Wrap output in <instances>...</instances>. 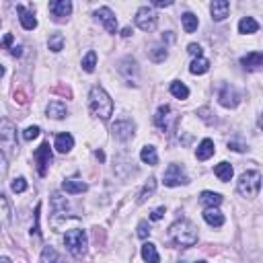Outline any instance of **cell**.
Returning <instances> with one entry per match:
<instances>
[{
	"instance_id": "cell-1",
	"label": "cell",
	"mask_w": 263,
	"mask_h": 263,
	"mask_svg": "<svg viewBox=\"0 0 263 263\" xmlns=\"http://www.w3.org/2000/svg\"><path fill=\"white\" fill-rule=\"evenodd\" d=\"M89 107L93 111V115L101 117V119H109L113 115V101L107 95V91L103 86H93L89 93Z\"/></svg>"
},
{
	"instance_id": "cell-2",
	"label": "cell",
	"mask_w": 263,
	"mask_h": 263,
	"mask_svg": "<svg viewBox=\"0 0 263 263\" xmlns=\"http://www.w3.org/2000/svg\"><path fill=\"white\" fill-rule=\"evenodd\" d=\"M169 237L173 239V243H177L181 247H193L197 243V228H195V224L191 220L181 218V220L171 224Z\"/></svg>"
},
{
	"instance_id": "cell-3",
	"label": "cell",
	"mask_w": 263,
	"mask_h": 263,
	"mask_svg": "<svg viewBox=\"0 0 263 263\" xmlns=\"http://www.w3.org/2000/svg\"><path fill=\"white\" fill-rule=\"evenodd\" d=\"M64 245L68 249L70 255L74 257H82L86 253V247H89V239H86V233L82 228H68L64 235Z\"/></svg>"
},
{
	"instance_id": "cell-4",
	"label": "cell",
	"mask_w": 263,
	"mask_h": 263,
	"mask_svg": "<svg viewBox=\"0 0 263 263\" xmlns=\"http://www.w3.org/2000/svg\"><path fill=\"white\" fill-rule=\"evenodd\" d=\"M261 189V173L259 171H247L241 175L239 183H237V191L243 195V197H257Z\"/></svg>"
},
{
	"instance_id": "cell-5",
	"label": "cell",
	"mask_w": 263,
	"mask_h": 263,
	"mask_svg": "<svg viewBox=\"0 0 263 263\" xmlns=\"http://www.w3.org/2000/svg\"><path fill=\"white\" fill-rule=\"evenodd\" d=\"M162 183L167 187H179V185H187L189 183V177L185 175L183 167L177 162L169 164L167 171H164V177H162Z\"/></svg>"
},
{
	"instance_id": "cell-6",
	"label": "cell",
	"mask_w": 263,
	"mask_h": 263,
	"mask_svg": "<svg viewBox=\"0 0 263 263\" xmlns=\"http://www.w3.org/2000/svg\"><path fill=\"white\" fill-rule=\"evenodd\" d=\"M218 101H220V105L226 107V109H235V107L241 103V93H239L233 84L224 82V84H220V89H218Z\"/></svg>"
},
{
	"instance_id": "cell-7",
	"label": "cell",
	"mask_w": 263,
	"mask_h": 263,
	"mask_svg": "<svg viewBox=\"0 0 263 263\" xmlns=\"http://www.w3.org/2000/svg\"><path fill=\"white\" fill-rule=\"evenodd\" d=\"M134 21H136V25H138L142 31L150 33V31H154L156 25H158V15L154 13V9H150V7H142V9H138Z\"/></svg>"
},
{
	"instance_id": "cell-8",
	"label": "cell",
	"mask_w": 263,
	"mask_h": 263,
	"mask_svg": "<svg viewBox=\"0 0 263 263\" xmlns=\"http://www.w3.org/2000/svg\"><path fill=\"white\" fill-rule=\"evenodd\" d=\"M0 144L9 150L17 146V125L11 119H0Z\"/></svg>"
},
{
	"instance_id": "cell-9",
	"label": "cell",
	"mask_w": 263,
	"mask_h": 263,
	"mask_svg": "<svg viewBox=\"0 0 263 263\" xmlns=\"http://www.w3.org/2000/svg\"><path fill=\"white\" fill-rule=\"evenodd\" d=\"M119 74L125 78V82L132 86H138V62L132 58V56H127V58H123L121 62H119Z\"/></svg>"
},
{
	"instance_id": "cell-10",
	"label": "cell",
	"mask_w": 263,
	"mask_h": 263,
	"mask_svg": "<svg viewBox=\"0 0 263 263\" xmlns=\"http://www.w3.org/2000/svg\"><path fill=\"white\" fill-rule=\"evenodd\" d=\"M95 21L101 23L109 33H117V19H115V13L109 9V7H101L95 11Z\"/></svg>"
},
{
	"instance_id": "cell-11",
	"label": "cell",
	"mask_w": 263,
	"mask_h": 263,
	"mask_svg": "<svg viewBox=\"0 0 263 263\" xmlns=\"http://www.w3.org/2000/svg\"><path fill=\"white\" fill-rule=\"evenodd\" d=\"M111 132H113V136L121 142H127L129 138H134V132H136V125L134 121H129V119H121V121H115L111 125Z\"/></svg>"
},
{
	"instance_id": "cell-12",
	"label": "cell",
	"mask_w": 263,
	"mask_h": 263,
	"mask_svg": "<svg viewBox=\"0 0 263 263\" xmlns=\"http://www.w3.org/2000/svg\"><path fill=\"white\" fill-rule=\"evenodd\" d=\"M33 158H35V162H37V173H39L41 177H46V173H48V164L52 162V150H50V144L43 142L35 152H33Z\"/></svg>"
},
{
	"instance_id": "cell-13",
	"label": "cell",
	"mask_w": 263,
	"mask_h": 263,
	"mask_svg": "<svg viewBox=\"0 0 263 263\" xmlns=\"http://www.w3.org/2000/svg\"><path fill=\"white\" fill-rule=\"evenodd\" d=\"M177 119V115L173 113V109L169 107V105H160L158 107V111H156V115H154V123L160 127V129H171L173 127V121Z\"/></svg>"
},
{
	"instance_id": "cell-14",
	"label": "cell",
	"mask_w": 263,
	"mask_h": 263,
	"mask_svg": "<svg viewBox=\"0 0 263 263\" xmlns=\"http://www.w3.org/2000/svg\"><path fill=\"white\" fill-rule=\"evenodd\" d=\"M50 13L60 21L64 17H70L72 13V3L70 0H54V3H50Z\"/></svg>"
},
{
	"instance_id": "cell-15",
	"label": "cell",
	"mask_w": 263,
	"mask_h": 263,
	"mask_svg": "<svg viewBox=\"0 0 263 263\" xmlns=\"http://www.w3.org/2000/svg\"><path fill=\"white\" fill-rule=\"evenodd\" d=\"M17 13H19V21H21V25H23L25 31H33V29L37 27V19H35V15H33L27 7L17 5Z\"/></svg>"
},
{
	"instance_id": "cell-16",
	"label": "cell",
	"mask_w": 263,
	"mask_h": 263,
	"mask_svg": "<svg viewBox=\"0 0 263 263\" xmlns=\"http://www.w3.org/2000/svg\"><path fill=\"white\" fill-rule=\"evenodd\" d=\"M228 11H230L228 0H214V3L210 5V13H212L214 21H224L228 17Z\"/></svg>"
},
{
	"instance_id": "cell-17",
	"label": "cell",
	"mask_w": 263,
	"mask_h": 263,
	"mask_svg": "<svg viewBox=\"0 0 263 263\" xmlns=\"http://www.w3.org/2000/svg\"><path fill=\"white\" fill-rule=\"evenodd\" d=\"M54 146H56V150L62 152V154L70 152V150L74 148V138H72V134H68V132H62V134H58Z\"/></svg>"
},
{
	"instance_id": "cell-18",
	"label": "cell",
	"mask_w": 263,
	"mask_h": 263,
	"mask_svg": "<svg viewBox=\"0 0 263 263\" xmlns=\"http://www.w3.org/2000/svg\"><path fill=\"white\" fill-rule=\"evenodd\" d=\"M261 64H263V54L261 52H249L247 56L241 58V66L245 70H257V68H261Z\"/></svg>"
},
{
	"instance_id": "cell-19",
	"label": "cell",
	"mask_w": 263,
	"mask_h": 263,
	"mask_svg": "<svg viewBox=\"0 0 263 263\" xmlns=\"http://www.w3.org/2000/svg\"><path fill=\"white\" fill-rule=\"evenodd\" d=\"M214 152H216L214 142H212L210 138H204V140L200 142V146H197V150H195V158H197V160H208L210 156H214Z\"/></svg>"
},
{
	"instance_id": "cell-20",
	"label": "cell",
	"mask_w": 263,
	"mask_h": 263,
	"mask_svg": "<svg viewBox=\"0 0 263 263\" xmlns=\"http://www.w3.org/2000/svg\"><path fill=\"white\" fill-rule=\"evenodd\" d=\"M46 113H48V117H52V119H64L66 115H68V109H66V105H64L62 101H52V103H48Z\"/></svg>"
},
{
	"instance_id": "cell-21",
	"label": "cell",
	"mask_w": 263,
	"mask_h": 263,
	"mask_svg": "<svg viewBox=\"0 0 263 263\" xmlns=\"http://www.w3.org/2000/svg\"><path fill=\"white\" fill-rule=\"evenodd\" d=\"M204 220H206L210 226L220 228V226L224 224V214H222L218 208H206V210H204Z\"/></svg>"
},
{
	"instance_id": "cell-22",
	"label": "cell",
	"mask_w": 263,
	"mask_h": 263,
	"mask_svg": "<svg viewBox=\"0 0 263 263\" xmlns=\"http://www.w3.org/2000/svg\"><path fill=\"white\" fill-rule=\"evenodd\" d=\"M233 164H230V162H226V160H222V162H218L216 164V167H214V175L220 179V181H230V179H233Z\"/></svg>"
},
{
	"instance_id": "cell-23",
	"label": "cell",
	"mask_w": 263,
	"mask_h": 263,
	"mask_svg": "<svg viewBox=\"0 0 263 263\" xmlns=\"http://www.w3.org/2000/svg\"><path fill=\"white\" fill-rule=\"evenodd\" d=\"M11 224V204L5 197V193L0 191V228H5Z\"/></svg>"
},
{
	"instance_id": "cell-24",
	"label": "cell",
	"mask_w": 263,
	"mask_h": 263,
	"mask_svg": "<svg viewBox=\"0 0 263 263\" xmlns=\"http://www.w3.org/2000/svg\"><path fill=\"white\" fill-rule=\"evenodd\" d=\"M200 202L208 208H218L222 204V195L216 193V191H202L200 193Z\"/></svg>"
},
{
	"instance_id": "cell-25",
	"label": "cell",
	"mask_w": 263,
	"mask_h": 263,
	"mask_svg": "<svg viewBox=\"0 0 263 263\" xmlns=\"http://www.w3.org/2000/svg\"><path fill=\"white\" fill-rule=\"evenodd\" d=\"M62 189L66 191V193H82V191H86L89 189V185L84 183V181H78V179H66L64 183H62Z\"/></svg>"
},
{
	"instance_id": "cell-26",
	"label": "cell",
	"mask_w": 263,
	"mask_h": 263,
	"mask_svg": "<svg viewBox=\"0 0 263 263\" xmlns=\"http://www.w3.org/2000/svg\"><path fill=\"white\" fill-rule=\"evenodd\" d=\"M259 31V23L253 19V17H243L241 23H239V33L243 35H253V33Z\"/></svg>"
},
{
	"instance_id": "cell-27",
	"label": "cell",
	"mask_w": 263,
	"mask_h": 263,
	"mask_svg": "<svg viewBox=\"0 0 263 263\" xmlns=\"http://www.w3.org/2000/svg\"><path fill=\"white\" fill-rule=\"evenodd\" d=\"M208 70H210V60H206L204 56H202V58H195V60L191 62V66H189V72H191V74H197V76L206 74Z\"/></svg>"
},
{
	"instance_id": "cell-28",
	"label": "cell",
	"mask_w": 263,
	"mask_h": 263,
	"mask_svg": "<svg viewBox=\"0 0 263 263\" xmlns=\"http://www.w3.org/2000/svg\"><path fill=\"white\" fill-rule=\"evenodd\" d=\"M142 259H144L146 263H160V257H158L156 245H152V243H144V245H142Z\"/></svg>"
},
{
	"instance_id": "cell-29",
	"label": "cell",
	"mask_w": 263,
	"mask_h": 263,
	"mask_svg": "<svg viewBox=\"0 0 263 263\" xmlns=\"http://www.w3.org/2000/svg\"><path fill=\"white\" fill-rule=\"evenodd\" d=\"M181 25H183L185 33H193L197 27H200V19H197L193 13H183L181 15Z\"/></svg>"
},
{
	"instance_id": "cell-30",
	"label": "cell",
	"mask_w": 263,
	"mask_h": 263,
	"mask_svg": "<svg viewBox=\"0 0 263 263\" xmlns=\"http://www.w3.org/2000/svg\"><path fill=\"white\" fill-rule=\"evenodd\" d=\"M41 263H64V259L54 247H46L41 251Z\"/></svg>"
},
{
	"instance_id": "cell-31",
	"label": "cell",
	"mask_w": 263,
	"mask_h": 263,
	"mask_svg": "<svg viewBox=\"0 0 263 263\" xmlns=\"http://www.w3.org/2000/svg\"><path fill=\"white\" fill-rule=\"evenodd\" d=\"M140 158H142V162H146V164H158V154H156V148L154 146H144L142 148V152H140Z\"/></svg>"
},
{
	"instance_id": "cell-32",
	"label": "cell",
	"mask_w": 263,
	"mask_h": 263,
	"mask_svg": "<svg viewBox=\"0 0 263 263\" xmlns=\"http://www.w3.org/2000/svg\"><path fill=\"white\" fill-rule=\"evenodd\" d=\"M154 189H156V179H154V177H150V179H148V183H146V185L142 187V191L138 193V204H144V202L148 200V197L154 193Z\"/></svg>"
},
{
	"instance_id": "cell-33",
	"label": "cell",
	"mask_w": 263,
	"mask_h": 263,
	"mask_svg": "<svg viewBox=\"0 0 263 263\" xmlns=\"http://www.w3.org/2000/svg\"><path fill=\"white\" fill-rule=\"evenodd\" d=\"M48 48H50L54 54H58V52L64 50V35H62V33H54V35L48 39Z\"/></svg>"
},
{
	"instance_id": "cell-34",
	"label": "cell",
	"mask_w": 263,
	"mask_h": 263,
	"mask_svg": "<svg viewBox=\"0 0 263 263\" xmlns=\"http://www.w3.org/2000/svg\"><path fill=\"white\" fill-rule=\"evenodd\" d=\"M171 95L177 97V99H187L189 97V89L183 82L175 80V82H171Z\"/></svg>"
},
{
	"instance_id": "cell-35",
	"label": "cell",
	"mask_w": 263,
	"mask_h": 263,
	"mask_svg": "<svg viewBox=\"0 0 263 263\" xmlns=\"http://www.w3.org/2000/svg\"><path fill=\"white\" fill-rule=\"evenodd\" d=\"M148 56H150V60L152 62H156V64H160V62H164L167 60V48H162V46H156V48H152L150 52H148Z\"/></svg>"
},
{
	"instance_id": "cell-36",
	"label": "cell",
	"mask_w": 263,
	"mask_h": 263,
	"mask_svg": "<svg viewBox=\"0 0 263 263\" xmlns=\"http://www.w3.org/2000/svg\"><path fill=\"white\" fill-rule=\"evenodd\" d=\"M95 66H97V54H95V52H89V54L82 58V70H84V72H95Z\"/></svg>"
},
{
	"instance_id": "cell-37",
	"label": "cell",
	"mask_w": 263,
	"mask_h": 263,
	"mask_svg": "<svg viewBox=\"0 0 263 263\" xmlns=\"http://www.w3.org/2000/svg\"><path fill=\"white\" fill-rule=\"evenodd\" d=\"M52 204H54V212H62V210L68 208V202H66L60 193H54V195H52Z\"/></svg>"
},
{
	"instance_id": "cell-38",
	"label": "cell",
	"mask_w": 263,
	"mask_h": 263,
	"mask_svg": "<svg viewBox=\"0 0 263 263\" xmlns=\"http://www.w3.org/2000/svg\"><path fill=\"white\" fill-rule=\"evenodd\" d=\"M27 179L25 177H17V179H13V183H11V189L15 191V193H23V191H27Z\"/></svg>"
},
{
	"instance_id": "cell-39",
	"label": "cell",
	"mask_w": 263,
	"mask_h": 263,
	"mask_svg": "<svg viewBox=\"0 0 263 263\" xmlns=\"http://www.w3.org/2000/svg\"><path fill=\"white\" fill-rule=\"evenodd\" d=\"M39 132H41L39 125H29V127L23 132V138H25L27 142H31V140H35V138L39 136Z\"/></svg>"
},
{
	"instance_id": "cell-40",
	"label": "cell",
	"mask_w": 263,
	"mask_h": 263,
	"mask_svg": "<svg viewBox=\"0 0 263 263\" xmlns=\"http://www.w3.org/2000/svg\"><path fill=\"white\" fill-rule=\"evenodd\" d=\"M148 235H150V226H148L146 220H142V222L138 224V237H140V239H146Z\"/></svg>"
},
{
	"instance_id": "cell-41",
	"label": "cell",
	"mask_w": 263,
	"mask_h": 263,
	"mask_svg": "<svg viewBox=\"0 0 263 263\" xmlns=\"http://www.w3.org/2000/svg\"><path fill=\"white\" fill-rule=\"evenodd\" d=\"M187 52H189L193 58H202V46H200V43H189V46H187Z\"/></svg>"
},
{
	"instance_id": "cell-42",
	"label": "cell",
	"mask_w": 263,
	"mask_h": 263,
	"mask_svg": "<svg viewBox=\"0 0 263 263\" xmlns=\"http://www.w3.org/2000/svg\"><path fill=\"white\" fill-rule=\"evenodd\" d=\"M7 169H9V160H7L5 152L0 150V175H5V173H7Z\"/></svg>"
},
{
	"instance_id": "cell-43",
	"label": "cell",
	"mask_w": 263,
	"mask_h": 263,
	"mask_svg": "<svg viewBox=\"0 0 263 263\" xmlns=\"http://www.w3.org/2000/svg\"><path fill=\"white\" fill-rule=\"evenodd\" d=\"M39 210H41V204H37V208H35V226H33V233H35V237L41 235L39 233Z\"/></svg>"
},
{
	"instance_id": "cell-44",
	"label": "cell",
	"mask_w": 263,
	"mask_h": 263,
	"mask_svg": "<svg viewBox=\"0 0 263 263\" xmlns=\"http://www.w3.org/2000/svg\"><path fill=\"white\" fill-rule=\"evenodd\" d=\"M162 216H164V206H160V208L152 210V214H150V220H152V222H156V220H160Z\"/></svg>"
},
{
	"instance_id": "cell-45",
	"label": "cell",
	"mask_w": 263,
	"mask_h": 263,
	"mask_svg": "<svg viewBox=\"0 0 263 263\" xmlns=\"http://www.w3.org/2000/svg\"><path fill=\"white\" fill-rule=\"evenodd\" d=\"M11 56L21 58L23 56V46H11Z\"/></svg>"
},
{
	"instance_id": "cell-46",
	"label": "cell",
	"mask_w": 263,
	"mask_h": 263,
	"mask_svg": "<svg viewBox=\"0 0 263 263\" xmlns=\"http://www.w3.org/2000/svg\"><path fill=\"white\" fill-rule=\"evenodd\" d=\"M228 148H230V150H235V152H243V150H245V146L239 144V142H228Z\"/></svg>"
},
{
	"instance_id": "cell-47",
	"label": "cell",
	"mask_w": 263,
	"mask_h": 263,
	"mask_svg": "<svg viewBox=\"0 0 263 263\" xmlns=\"http://www.w3.org/2000/svg\"><path fill=\"white\" fill-rule=\"evenodd\" d=\"M152 5H154V7H158V9H164V7H171L173 3H171V0H154Z\"/></svg>"
},
{
	"instance_id": "cell-48",
	"label": "cell",
	"mask_w": 263,
	"mask_h": 263,
	"mask_svg": "<svg viewBox=\"0 0 263 263\" xmlns=\"http://www.w3.org/2000/svg\"><path fill=\"white\" fill-rule=\"evenodd\" d=\"M11 43H13V35H11V33H7L5 39H3V48H11Z\"/></svg>"
},
{
	"instance_id": "cell-49",
	"label": "cell",
	"mask_w": 263,
	"mask_h": 263,
	"mask_svg": "<svg viewBox=\"0 0 263 263\" xmlns=\"http://www.w3.org/2000/svg\"><path fill=\"white\" fill-rule=\"evenodd\" d=\"M121 35H123V37H129V35H132V29H129V27H125V29L121 31Z\"/></svg>"
},
{
	"instance_id": "cell-50",
	"label": "cell",
	"mask_w": 263,
	"mask_h": 263,
	"mask_svg": "<svg viewBox=\"0 0 263 263\" xmlns=\"http://www.w3.org/2000/svg\"><path fill=\"white\" fill-rule=\"evenodd\" d=\"M95 154H97V158H99V160H105V154H103V152H101V150H97V152H95Z\"/></svg>"
},
{
	"instance_id": "cell-51",
	"label": "cell",
	"mask_w": 263,
	"mask_h": 263,
	"mask_svg": "<svg viewBox=\"0 0 263 263\" xmlns=\"http://www.w3.org/2000/svg\"><path fill=\"white\" fill-rule=\"evenodd\" d=\"M0 263H13L9 257H0Z\"/></svg>"
},
{
	"instance_id": "cell-52",
	"label": "cell",
	"mask_w": 263,
	"mask_h": 263,
	"mask_svg": "<svg viewBox=\"0 0 263 263\" xmlns=\"http://www.w3.org/2000/svg\"><path fill=\"white\" fill-rule=\"evenodd\" d=\"M5 76V68H3V66H0V78H3Z\"/></svg>"
},
{
	"instance_id": "cell-53",
	"label": "cell",
	"mask_w": 263,
	"mask_h": 263,
	"mask_svg": "<svg viewBox=\"0 0 263 263\" xmlns=\"http://www.w3.org/2000/svg\"><path fill=\"white\" fill-rule=\"evenodd\" d=\"M195 263H208V261H195Z\"/></svg>"
}]
</instances>
